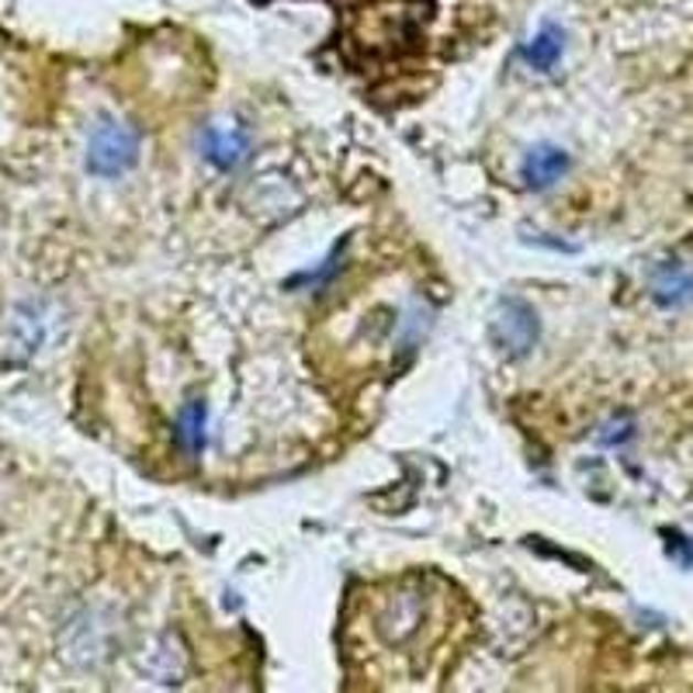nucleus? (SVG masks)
Segmentation results:
<instances>
[{
	"label": "nucleus",
	"instance_id": "f257e3e1",
	"mask_svg": "<svg viewBox=\"0 0 693 693\" xmlns=\"http://www.w3.org/2000/svg\"><path fill=\"white\" fill-rule=\"evenodd\" d=\"M139 160V136L122 122H105L94 126L87 139V171L94 177H118Z\"/></svg>",
	"mask_w": 693,
	"mask_h": 693
},
{
	"label": "nucleus",
	"instance_id": "f03ea898",
	"mask_svg": "<svg viewBox=\"0 0 693 693\" xmlns=\"http://www.w3.org/2000/svg\"><path fill=\"white\" fill-rule=\"evenodd\" d=\"M492 340L503 347L507 354L520 357L528 354L538 340V316L531 305H523L517 299L499 305V313L492 320Z\"/></svg>",
	"mask_w": 693,
	"mask_h": 693
},
{
	"label": "nucleus",
	"instance_id": "7ed1b4c3",
	"mask_svg": "<svg viewBox=\"0 0 693 693\" xmlns=\"http://www.w3.org/2000/svg\"><path fill=\"white\" fill-rule=\"evenodd\" d=\"M198 150L202 156L212 163V166H219V171H232V166H240L247 160V132L240 126H223V122H215V126H205L202 136H198Z\"/></svg>",
	"mask_w": 693,
	"mask_h": 693
},
{
	"label": "nucleus",
	"instance_id": "20e7f679",
	"mask_svg": "<svg viewBox=\"0 0 693 693\" xmlns=\"http://www.w3.org/2000/svg\"><path fill=\"white\" fill-rule=\"evenodd\" d=\"M565 171H569V153L562 147H552V142H541V147H534L520 163L523 184L534 187V191L552 187Z\"/></svg>",
	"mask_w": 693,
	"mask_h": 693
},
{
	"label": "nucleus",
	"instance_id": "39448f33",
	"mask_svg": "<svg viewBox=\"0 0 693 693\" xmlns=\"http://www.w3.org/2000/svg\"><path fill=\"white\" fill-rule=\"evenodd\" d=\"M652 295L659 305H686L693 302V271L686 264H662L652 274Z\"/></svg>",
	"mask_w": 693,
	"mask_h": 693
},
{
	"label": "nucleus",
	"instance_id": "423d86ee",
	"mask_svg": "<svg viewBox=\"0 0 693 693\" xmlns=\"http://www.w3.org/2000/svg\"><path fill=\"white\" fill-rule=\"evenodd\" d=\"M205 420H208V410L205 402H187L184 410L177 413V444L187 451V454H202L205 451Z\"/></svg>",
	"mask_w": 693,
	"mask_h": 693
},
{
	"label": "nucleus",
	"instance_id": "0eeeda50",
	"mask_svg": "<svg viewBox=\"0 0 693 693\" xmlns=\"http://www.w3.org/2000/svg\"><path fill=\"white\" fill-rule=\"evenodd\" d=\"M562 32L555 29V25H548L531 45H528V50H523V59H528L534 69H541V74H544V69H552L559 59H562Z\"/></svg>",
	"mask_w": 693,
	"mask_h": 693
}]
</instances>
